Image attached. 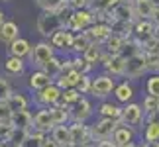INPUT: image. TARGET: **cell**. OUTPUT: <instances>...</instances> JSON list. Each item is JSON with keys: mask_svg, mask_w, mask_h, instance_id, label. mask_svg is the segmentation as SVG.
<instances>
[{"mask_svg": "<svg viewBox=\"0 0 159 147\" xmlns=\"http://www.w3.org/2000/svg\"><path fill=\"white\" fill-rule=\"evenodd\" d=\"M71 12L73 10L67 4L59 12H39L38 18H35V32H38V35L41 39H49L55 32L65 28Z\"/></svg>", "mask_w": 159, "mask_h": 147, "instance_id": "cell-1", "label": "cell"}, {"mask_svg": "<svg viewBox=\"0 0 159 147\" xmlns=\"http://www.w3.org/2000/svg\"><path fill=\"white\" fill-rule=\"evenodd\" d=\"M53 55H57V51H55V47L49 43V39H39V41L34 43V47H32V51H30L26 61L32 69H43L45 63Z\"/></svg>", "mask_w": 159, "mask_h": 147, "instance_id": "cell-2", "label": "cell"}, {"mask_svg": "<svg viewBox=\"0 0 159 147\" xmlns=\"http://www.w3.org/2000/svg\"><path fill=\"white\" fill-rule=\"evenodd\" d=\"M116 78L110 77L108 73H98V75H93V84H90V98H94V100H106V98L112 96L114 88H116Z\"/></svg>", "mask_w": 159, "mask_h": 147, "instance_id": "cell-3", "label": "cell"}, {"mask_svg": "<svg viewBox=\"0 0 159 147\" xmlns=\"http://www.w3.org/2000/svg\"><path fill=\"white\" fill-rule=\"evenodd\" d=\"M149 67H148V59H145L143 51H139L136 55L126 59V71H124V78L130 82H136L139 78H143L145 75H149Z\"/></svg>", "mask_w": 159, "mask_h": 147, "instance_id": "cell-4", "label": "cell"}, {"mask_svg": "<svg viewBox=\"0 0 159 147\" xmlns=\"http://www.w3.org/2000/svg\"><path fill=\"white\" fill-rule=\"evenodd\" d=\"M61 90L57 84H49V87H45V88H41L38 90V92H32V106L35 108H53V106H57L59 100H61Z\"/></svg>", "mask_w": 159, "mask_h": 147, "instance_id": "cell-5", "label": "cell"}, {"mask_svg": "<svg viewBox=\"0 0 159 147\" xmlns=\"http://www.w3.org/2000/svg\"><path fill=\"white\" fill-rule=\"evenodd\" d=\"M93 24H94L93 10L84 8V10H73L69 20H67V24H65V28L71 29V32H75V33H81V32H84V29H89Z\"/></svg>", "mask_w": 159, "mask_h": 147, "instance_id": "cell-6", "label": "cell"}, {"mask_svg": "<svg viewBox=\"0 0 159 147\" xmlns=\"http://www.w3.org/2000/svg\"><path fill=\"white\" fill-rule=\"evenodd\" d=\"M120 122L126 126H132V127H138L143 126L145 122V112H143V106L142 102H128L122 106V116H120Z\"/></svg>", "mask_w": 159, "mask_h": 147, "instance_id": "cell-7", "label": "cell"}, {"mask_svg": "<svg viewBox=\"0 0 159 147\" xmlns=\"http://www.w3.org/2000/svg\"><path fill=\"white\" fill-rule=\"evenodd\" d=\"M94 114H96V106L93 104L90 96H81L71 106V118H73V122H84V124H89V120L94 118Z\"/></svg>", "mask_w": 159, "mask_h": 147, "instance_id": "cell-8", "label": "cell"}, {"mask_svg": "<svg viewBox=\"0 0 159 147\" xmlns=\"http://www.w3.org/2000/svg\"><path fill=\"white\" fill-rule=\"evenodd\" d=\"M120 122L118 120H108V118H96L90 124V133H93V143L102 141V139H112V133Z\"/></svg>", "mask_w": 159, "mask_h": 147, "instance_id": "cell-9", "label": "cell"}, {"mask_svg": "<svg viewBox=\"0 0 159 147\" xmlns=\"http://www.w3.org/2000/svg\"><path fill=\"white\" fill-rule=\"evenodd\" d=\"M100 67H102V71L108 73L110 77H114V78H124L126 57H124V55H110V53H104Z\"/></svg>", "mask_w": 159, "mask_h": 147, "instance_id": "cell-10", "label": "cell"}, {"mask_svg": "<svg viewBox=\"0 0 159 147\" xmlns=\"http://www.w3.org/2000/svg\"><path fill=\"white\" fill-rule=\"evenodd\" d=\"M28 71V61L20 59V57H12V55H6V59L2 61V75L6 78H18L24 77Z\"/></svg>", "mask_w": 159, "mask_h": 147, "instance_id": "cell-11", "label": "cell"}, {"mask_svg": "<svg viewBox=\"0 0 159 147\" xmlns=\"http://www.w3.org/2000/svg\"><path fill=\"white\" fill-rule=\"evenodd\" d=\"M153 35H159L155 24L151 20H136L134 22V32H132V39H136L139 45H143L148 39H151Z\"/></svg>", "mask_w": 159, "mask_h": 147, "instance_id": "cell-12", "label": "cell"}, {"mask_svg": "<svg viewBox=\"0 0 159 147\" xmlns=\"http://www.w3.org/2000/svg\"><path fill=\"white\" fill-rule=\"evenodd\" d=\"M73 39H75V32H71V29H59V32H55L51 38H49V43L55 47V51H61V53H69L71 55V45H73Z\"/></svg>", "mask_w": 159, "mask_h": 147, "instance_id": "cell-13", "label": "cell"}, {"mask_svg": "<svg viewBox=\"0 0 159 147\" xmlns=\"http://www.w3.org/2000/svg\"><path fill=\"white\" fill-rule=\"evenodd\" d=\"M53 82L55 81L47 75L43 69H32V73H30L28 78H26V84H28L30 92H38V90L49 87V84H53Z\"/></svg>", "mask_w": 159, "mask_h": 147, "instance_id": "cell-14", "label": "cell"}, {"mask_svg": "<svg viewBox=\"0 0 159 147\" xmlns=\"http://www.w3.org/2000/svg\"><path fill=\"white\" fill-rule=\"evenodd\" d=\"M71 143H93V133H90V124L84 122H71L69 124Z\"/></svg>", "mask_w": 159, "mask_h": 147, "instance_id": "cell-15", "label": "cell"}, {"mask_svg": "<svg viewBox=\"0 0 159 147\" xmlns=\"http://www.w3.org/2000/svg\"><path fill=\"white\" fill-rule=\"evenodd\" d=\"M53 126H55V122H53L49 108H38L34 112V131L49 133L53 130Z\"/></svg>", "mask_w": 159, "mask_h": 147, "instance_id": "cell-16", "label": "cell"}, {"mask_svg": "<svg viewBox=\"0 0 159 147\" xmlns=\"http://www.w3.org/2000/svg\"><path fill=\"white\" fill-rule=\"evenodd\" d=\"M84 33L89 35V39L93 43H98V45H104L106 39L112 35V28L110 24H104V22H94L89 29H84Z\"/></svg>", "mask_w": 159, "mask_h": 147, "instance_id": "cell-17", "label": "cell"}, {"mask_svg": "<svg viewBox=\"0 0 159 147\" xmlns=\"http://www.w3.org/2000/svg\"><path fill=\"white\" fill-rule=\"evenodd\" d=\"M134 96H136V87H134V82L126 81V78H122L120 82H116V88H114V92H112V98L118 104L124 106V104L134 100Z\"/></svg>", "mask_w": 159, "mask_h": 147, "instance_id": "cell-18", "label": "cell"}, {"mask_svg": "<svg viewBox=\"0 0 159 147\" xmlns=\"http://www.w3.org/2000/svg\"><path fill=\"white\" fill-rule=\"evenodd\" d=\"M96 116L98 118H108V120H118L120 122V116H122V104H118L116 100H100L98 106H96Z\"/></svg>", "mask_w": 159, "mask_h": 147, "instance_id": "cell-19", "label": "cell"}, {"mask_svg": "<svg viewBox=\"0 0 159 147\" xmlns=\"http://www.w3.org/2000/svg\"><path fill=\"white\" fill-rule=\"evenodd\" d=\"M136 137H138V130H136V127L126 126V124H122V122L116 126V130H114V133H112V141L118 145V147L136 141Z\"/></svg>", "mask_w": 159, "mask_h": 147, "instance_id": "cell-20", "label": "cell"}, {"mask_svg": "<svg viewBox=\"0 0 159 147\" xmlns=\"http://www.w3.org/2000/svg\"><path fill=\"white\" fill-rule=\"evenodd\" d=\"M20 35V26L14 22V20H6L2 26H0V43L8 47L12 41H16Z\"/></svg>", "mask_w": 159, "mask_h": 147, "instance_id": "cell-21", "label": "cell"}, {"mask_svg": "<svg viewBox=\"0 0 159 147\" xmlns=\"http://www.w3.org/2000/svg\"><path fill=\"white\" fill-rule=\"evenodd\" d=\"M143 141H159V114L155 116H145L143 130H142Z\"/></svg>", "mask_w": 159, "mask_h": 147, "instance_id": "cell-22", "label": "cell"}, {"mask_svg": "<svg viewBox=\"0 0 159 147\" xmlns=\"http://www.w3.org/2000/svg\"><path fill=\"white\" fill-rule=\"evenodd\" d=\"M34 43L30 41L28 38H18L16 41H12V43L6 47V51H8V55H12V57H20V59H28L30 51H32Z\"/></svg>", "mask_w": 159, "mask_h": 147, "instance_id": "cell-23", "label": "cell"}, {"mask_svg": "<svg viewBox=\"0 0 159 147\" xmlns=\"http://www.w3.org/2000/svg\"><path fill=\"white\" fill-rule=\"evenodd\" d=\"M12 126L16 130H26L34 131V112L32 110H18L12 116Z\"/></svg>", "mask_w": 159, "mask_h": 147, "instance_id": "cell-24", "label": "cell"}, {"mask_svg": "<svg viewBox=\"0 0 159 147\" xmlns=\"http://www.w3.org/2000/svg\"><path fill=\"white\" fill-rule=\"evenodd\" d=\"M6 102L10 104V108L14 110V112L32 108V96H30L28 92H22V90H14V92L6 98Z\"/></svg>", "mask_w": 159, "mask_h": 147, "instance_id": "cell-25", "label": "cell"}, {"mask_svg": "<svg viewBox=\"0 0 159 147\" xmlns=\"http://www.w3.org/2000/svg\"><path fill=\"white\" fill-rule=\"evenodd\" d=\"M132 8L136 14V20H151L155 12V6L151 0H132Z\"/></svg>", "mask_w": 159, "mask_h": 147, "instance_id": "cell-26", "label": "cell"}, {"mask_svg": "<svg viewBox=\"0 0 159 147\" xmlns=\"http://www.w3.org/2000/svg\"><path fill=\"white\" fill-rule=\"evenodd\" d=\"M79 78H81V73L75 71V69H69V71H63L57 78H55V84H57L61 90H65V88H75L77 82H79Z\"/></svg>", "mask_w": 159, "mask_h": 147, "instance_id": "cell-27", "label": "cell"}, {"mask_svg": "<svg viewBox=\"0 0 159 147\" xmlns=\"http://www.w3.org/2000/svg\"><path fill=\"white\" fill-rule=\"evenodd\" d=\"M120 20V22H136V14H134L132 4L128 2H120L112 8V22Z\"/></svg>", "mask_w": 159, "mask_h": 147, "instance_id": "cell-28", "label": "cell"}, {"mask_svg": "<svg viewBox=\"0 0 159 147\" xmlns=\"http://www.w3.org/2000/svg\"><path fill=\"white\" fill-rule=\"evenodd\" d=\"M104 53H106V51H104V47H102V45H98V43H90V47L83 53V57L96 69V67L102 63V57H104Z\"/></svg>", "mask_w": 159, "mask_h": 147, "instance_id": "cell-29", "label": "cell"}, {"mask_svg": "<svg viewBox=\"0 0 159 147\" xmlns=\"http://www.w3.org/2000/svg\"><path fill=\"white\" fill-rule=\"evenodd\" d=\"M49 110H51V116H53L55 126H67V124H71V122H73V118H71V108L57 104V106H53Z\"/></svg>", "mask_w": 159, "mask_h": 147, "instance_id": "cell-30", "label": "cell"}, {"mask_svg": "<svg viewBox=\"0 0 159 147\" xmlns=\"http://www.w3.org/2000/svg\"><path fill=\"white\" fill-rule=\"evenodd\" d=\"M43 71H45L47 75H49L53 81H55V78H57L61 73H63V55H59V53H57V55H53V57L45 63Z\"/></svg>", "mask_w": 159, "mask_h": 147, "instance_id": "cell-31", "label": "cell"}, {"mask_svg": "<svg viewBox=\"0 0 159 147\" xmlns=\"http://www.w3.org/2000/svg\"><path fill=\"white\" fill-rule=\"evenodd\" d=\"M90 43H93V41L89 39V35L84 32L75 33V39H73V45H71V55H83L90 47Z\"/></svg>", "mask_w": 159, "mask_h": 147, "instance_id": "cell-32", "label": "cell"}, {"mask_svg": "<svg viewBox=\"0 0 159 147\" xmlns=\"http://www.w3.org/2000/svg\"><path fill=\"white\" fill-rule=\"evenodd\" d=\"M124 43H126V38H120V35L112 33V35H110V38L106 39V43L102 45V47H104V51L110 53V55H122Z\"/></svg>", "mask_w": 159, "mask_h": 147, "instance_id": "cell-33", "label": "cell"}, {"mask_svg": "<svg viewBox=\"0 0 159 147\" xmlns=\"http://www.w3.org/2000/svg\"><path fill=\"white\" fill-rule=\"evenodd\" d=\"M49 136L55 139L57 145H69L71 143V133H69V124L67 126H53Z\"/></svg>", "mask_w": 159, "mask_h": 147, "instance_id": "cell-34", "label": "cell"}, {"mask_svg": "<svg viewBox=\"0 0 159 147\" xmlns=\"http://www.w3.org/2000/svg\"><path fill=\"white\" fill-rule=\"evenodd\" d=\"M110 28H112V33L120 35V38L130 39V38H132V32H134V22H120V20H114L112 24H110Z\"/></svg>", "mask_w": 159, "mask_h": 147, "instance_id": "cell-35", "label": "cell"}, {"mask_svg": "<svg viewBox=\"0 0 159 147\" xmlns=\"http://www.w3.org/2000/svg\"><path fill=\"white\" fill-rule=\"evenodd\" d=\"M34 4L39 8V12H59L67 2L65 0H34Z\"/></svg>", "mask_w": 159, "mask_h": 147, "instance_id": "cell-36", "label": "cell"}, {"mask_svg": "<svg viewBox=\"0 0 159 147\" xmlns=\"http://www.w3.org/2000/svg\"><path fill=\"white\" fill-rule=\"evenodd\" d=\"M71 57H73V69L75 71H79L81 75H93L94 67L90 65L83 55H71Z\"/></svg>", "mask_w": 159, "mask_h": 147, "instance_id": "cell-37", "label": "cell"}, {"mask_svg": "<svg viewBox=\"0 0 159 147\" xmlns=\"http://www.w3.org/2000/svg\"><path fill=\"white\" fill-rule=\"evenodd\" d=\"M143 90H145V94L159 96V73H149V75L145 77Z\"/></svg>", "mask_w": 159, "mask_h": 147, "instance_id": "cell-38", "label": "cell"}, {"mask_svg": "<svg viewBox=\"0 0 159 147\" xmlns=\"http://www.w3.org/2000/svg\"><path fill=\"white\" fill-rule=\"evenodd\" d=\"M142 106H143L145 116H155V114H159V96L145 94L143 100H142Z\"/></svg>", "mask_w": 159, "mask_h": 147, "instance_id": "cell-39", "label": "cell"}, {"mask_svg": "<svg viewBox=\"0 0 159 147\" xmlns=\"http://www.w3.org/2000/svg\"><path fill=\"white\" fill-rule=\"evenodd\" d=\"M47 133H41V131H30L28 137L18 145V147H41L43 145V139H45Z\"/></svg>", "mask_w": 159, "mask_h": 147, "instance_id": "cell-40", "label": "cell"}, {"mask_svg": "<svg viewBox=\"0 0 159 147\" xmlns=\"http://www.w3.org/2000/svg\"><path fill=\"white\" fill-rule=\"evenodd\" d=\"M81 96H83V94L79 92L77 88H65L63 92H61V100H59V104H61V106L71 108V106H73V104H75Z\"/></svg>", "mask_w": 159, "mask_h": 147, "instance_id": "cell-41", "label": "cell"}, {"mask_svg": "<svg viewBox=\"0 0 159 147\" xmlns=\"http://www.w3.org/2000/svg\"><path fill=\"white\" fill-rule=\"evenodd\" d=\"M116 4H118V0H90L89 8L93 12H110Z\"/></svg>", "mask_w": 159, "mask_h": 147, "instance_id": "cell-42", "label": "cell"}, {"mask_svg": "<svg viewBox=\"0 0 159 147\" xmlns=\"http://www.w3.org/2000/svg\"><path fill=\"white\" fill-rule=\"evenodd\" d=\"M142 51L145 55H153V57H159V35H153L151 39H148L142 45Z\"/></svg>", "mask_w": 159, "mask_h": 147, "instance_id": "cell-43", "label": "cell"}, {"mask_svg": "<svg viewBox=\"0 0 159 147\" xmlns=\"http://www.w3.org/2000/svg\"><path fill=\"white\" fill-rule=\"evenodd\" d=\"M90 84H93V75H81V78H79V82H77L75 88L83 96H89L90 94Z\"/></svg>", "mask_w": 159, "mask_h": 147, "instance_id": "cell-44", "label": "cell"}, {"mask_svg": "<svg viewBox=\"0 0 159 147\" xmlns=\"http://www.w3.org/2000/svg\"><path fill=\"white\" fill-rule=\"evenodd\" d=\"M12 116L14 110L10 108V104L6 100H0V124H12Z\"/></svg>", "mask_w": 159, "mask_h": 147, "instance_id": "cell-45", "label": "cell"}, {"mask_svg": "<svg viewBox=\"0 0 159 147\" xmlns=\"http://www.w3.org/2000/svg\"><path fill=\"white\" fill-rule=\"evenodd\" d=\"M12 92H14V88H12L10 81L4 75H0V100H6Z\"/></svg>", "mask_w": 159, "mask_h": 147, "instance_id": "cell-46", "label": "cell"}, {"mask_svg": "<svg viewBox=\"0 0 159 147\" xmlns=\"http://www.w3.org/2000/svg\"><path fill=\"white\" fill-rule=\"evenodd\" d=\"M12 136H14V126L12 124H0V141L10 143Z\"/></svg>", "mask_w": 159, "mask_h": 147, "instance_id": "cell-47", "label": "cell"}, {"mask_svg": "<svg viewBox=\"0 0 159 147\" xmlns=\"http://www.w3.org/2000/svg\"><path fill=\"white\" fill-rule=\"evenodd\" d=\"M28 133L30 131H26V130H16L14 127V136H12V139H10V145H14V147H18L24 139L28 137Z\"/></svg>", "mask_w": 159, "mask_h": 147, "instance_id": "cell-48", "label": "cell"}, {"mask_svg": "<svg viewBox=\"0 0 159 147\" xmlns=\"http://www.w3.org/2000/svg\"><path fill=\"white\" fill-rule=\"evenodd\" d=\"M67 6L71 10H84L90 6V0H67Z\"/></svg>", "mask_w": 159, "mask_h": 147, "instance_id": "cell-49", "label": "cell"}, {"mask_svg": "<svg viewBox=\"0 0 159 147\" xmlns=\"http://www.w3.org/2000/svg\"><path fill=\"white\" fill-rule=\"evenodd\" d=\"M93 147H118L112 139H102V141H94Z\"/></svg>", "mask_w": 159, "mask_h": 147, "instance_id": "cell-50", "label": "cell"}, {"mask_svg": "<svg viewBox=\"0 0 159 147\" xmlns=\"http://www.w3.org/2000/svg\"><path fill=\"white\" fill-rule=\"evenodd\" d=\"M41 147H59V145L55 143V139L49 136V133H47V136H45V139H43V145H41Z\"/></svg>", "mask_w": 159, "mask_h": 147, "instance_id": "cell-51", "label": "cell"}, {"mask_svg": "<svg viewBox=\"0 0 159 147\" xmlns=\"http://www.w3.org/2000/svg\"><path fill=\"white\" fill-rule=\"evenodd\" d=\"M151 22L155 24V28H157V32H159V8H155L153 16H151Z\"/></svg>", "mask_w": 159, "mask_h": 147, "instance_id": "cell-52", "label": "cell"}, {"mask_svg": "<svg viewBox=\"0 0 159 147\" xmlns=\"http://www.w3.org/2000/svg\"><path fill=\"white\" fill-rule=\"evenodd\" d=\"M139 147H159V141H142Z\"/></svg>", "mask_w": 159, "mask_h": 147, "instance_id": "cell-53", "label": "cell"}, {"mask_svg": "<svg viewBox=\"0 0 159 147\" xmlns=\"http://www.w3.org/2000/svg\"><path fill=\"white\" fill-rule=\"evenodd\" d=\"M71 147H93V143H71Z\"/></svg>", "mask_w": 159, "mask_h": 147, "instance_id": "cell-54", "label": "cell"}, {"mask_svg": "<svg viewBox=\"0 0 159 147\" xmlns=\"http://www.w3.org/2000/svg\"><path fill=\"white\" fill-rule=\"evenodd\" d=\"M6 22V14H4V10L0 8V26H2V24Z\"/></svg>", "mask_w": 159, "mask_h": 147, "instance_id": "cell-55", "label": "cell"}, {"mask_svg": "<svg viewBox=\"0 0 159 147\" xmlns=\"http://www.w3.org/2000/svg\"><path fill=\"white\" fill-rule=\"evenodd\" d=\"M120 147H139L136 141H132V143H126V145H120Z\"/></svg>", "mask_w": 159, "mask_h": 147, "instance_id": "cell-56", "label": "cell"}, {"mask_svg": "<svg viewBox=\"0 0 159 147\" xmlns=\"http://www.w3.org/2000/svg\"><path fill=\"white\" fill-rule=\"evenodd\" d=\"M151 2H153V6H155V8H159V0H151Z\"/></svg>", "mask_w": 159, "mask_h": 147, "instance_id": "cell-57", "label": "cell"}, {"mask_svg": "<svg viewBox=\"0 0 159 147\" xmlns=\"http://www.w3.org/2000/svg\"><path fill=\"white\" fill-rule=\"evenodd\" d=\"M120 2H128V4H132V0H118V4Z\"/></svg>", "mask_w": 159, "mask_h": 147, "instance_id": "cell-58", "label": "cell"}, {"mask_svg": "<svg viewBox=\"0 0 159 147\" xmlns=\"http://www.w3.org/2000/svg\"><path fill=\"white\" fill-rule=\"evenodd\" d=\"M59 147H71V143H69V145H59Z\"/></svg>", "mask_w": 159, "mask_h": 147, "instance_id": "cell-59", "label": "cell"}, {"mask_svg": "<svg viewBox=\"0 0 159 147\" xmlns=\"http://www.w3.org/2000/svg\"><path fill=\"white\" fill-rule=\"evenodd\" d=\"M2 2H12V0H2Z\"/></svg>", "mask_w": 159, "mask_h": 147, "instance_id": "cell-60", "label": "cell"}, {"mask_svg": "<svg viewBox=\"0 0 159 147\" xmlns=\"http://www.w3.org/2000/svg\"><path fill=\"white\" fill-rule=\"evenodd\" d=\"M155 73H159V65H157V71H155Z\"/></svg>", "mask_w": 159, "mask_h": 147, "instance_id": "cell-61", "label": "cell"}, {"mask_svg": "<svg viewBox=\"0 0 159 147\" xmlns=\"http://www.w3.org/2000/svg\"><path fill=\"white\" fill-rule=\"evenodd\" d=\"M65 2H67V0H65Z\"/></svg>", "mask_w": 159, "mask_h": 147, "instance_id": "cell-62", "label": "cell"}]
</instances>
